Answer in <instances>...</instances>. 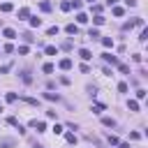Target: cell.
<instances>
[{
  "instance_id": "1",
  "label": "cell",
  "mask_w": 148,
  "mask_h": 148,
  "mask_svg": "<svg viewBox=\"0 0 148 148\" xmlns=\"http://www.w3.org/2000/svg\"><path fill=\"white\" fill-rule=\"evenodd\" d=\"M0 146H3V148H14V146H16V139L5 137V139H0Z\"/></svg>"
},
{
  "instance_id": "2",
  "label": "cell",
  "mask_w": 148,
  "mask_h": 148,
  "mask_svg": "<svg viewBox=\"0 0 148 148\" xmlns=\"http://www.w3.org/2000/svg\"><path fill=\"white\" fill-rule=\"evenodd\" d=\"M102 58H104V63H111V65H118V58H116V56H111V53H104Z\"/></svg>"
},
{
  "instance_id": "3",
  "label": "cell",
  "mask_w": 148,
  "mask_h": 148,
  "mask_svg": "<svg viewBox=\"0 0 148 148\" xmlns=\"http://www.w3.org/2000/svg\"><path fill=\"white\" fill-rule=\"evenodd\" d=\"M3 35L7 37V40H16V30H12V28H5V30H3Z\"/></svg>"
},
{
  "instance_id": "4",
  "label": "cell",
  "mask_w": 148,
  "mask_h": 148,
  "mask_svg": "<svg viewBox=\"0 0 148 148\" xmlns=\"http://www.w3.org/2000/svg\"><path fill=\"white\" fill-rule=\"evenodd\" d=\"M30 125H32V127H37V132H44V130H46V125H44L42 120H32Z\"/></svg>"
},
{
  "instance_id": "5",
  "label": "cell",
  "mask_w": 148,
  "mask_h": 148,
  "mask_svg": "<svg viewBox=\"0 0 148 148\" xmlns=\"http://www.w3.org/2000/svg\"><path fill=\"white\" fill-rule=\"evenodd\" d=\"M79 56H81L83 60H90V58H92V53H90L88 49H81V51H79Z\"/></svg>"
},
{
  "instance_id": "6",
  "label": "cell",
  "mask_w": 148,
  "mask_h": 148,
  "mask_svg": "<svg viewBox=\"0 0 148 148\" xmlns=\"http://www.w3.org/2000/svg\"><path fill=\"white\" fill-rule=\"evenodd\" d=\"M30 16V9L28 7H21V9H18V18H28Z\"/></svg>"
},
{
  "instance_id": "7",
  "label": "cell",
  "mask_w": 148,
  "mask_h": 148,
  "mask_svg": "<svg viewBox=\"0 0 148 148\" xmlns=\"http://www.w3.org/2000/svg\"><path fill=\"white\" fill-rule=\"evenodd\" d=\"M12 9H14V5H12V3H3V5H0V12H5V14H7V12H12Z\"/></svg>"
},
{
  "instance_id": "8",
  "label": "cell",
  "mask_w": 148,
  "mask_h": 148,
  "mask_svg": "<svg viewBox=\"0 0 148 148\" xmlns=\"http://www.w3.org/2000/svg\"><path fill=\"white\" fill-rule=\"evenodd\" d=\"M69 67H72V60L69 58H63L60 60V69H69Z\"/></svg>"
},
{
  "instance_id": "9",
  "label": "cell",
  "mask_w": 148,
  "mask_h": 148,
  "mask_svg": "<svg viewBox=\"0 0 148 148\" xmlns=\"http://www.w3.org/2000/svg\"><path fill=\"white\" fill-rule=\"evenodd\" d=\"M127 106H130V111H139V102H137V100H130Z\"/></svg>"
},
{
  "instance_id": "10",
  "label": "cell",
  "mask_w": 148,
  "mask_h": 148,
  "mask_svg": "<svg viewBox=\"0 0 148 148\" xmlns=\"http://www.w3.org/2000/svg\"><path fill=\"white\" fill-rule=\"evenodd\" d=\"M65 30H67V35H77V32H79V28L74 26V23H69V26H67Z\"/></svg>"
},
{
  "instance_id": "11",
  "label": "cell",
  "mask_w": 148,
  "mask_h": 148,
  "mask_svg": "<svg viewBox=\"0 0 148 148\" xmlns=\"http://www.w3.org/2000/svg\"><path fill=\"white\" fill-rule=\"evenodd\" d=\"M21 79H23L26 83H30V81H32V77H30V72H28V69H23V72H21Z\"/></svg>"
},
{
  "instance_id": "12",
  "label": "cell",
  "mask_w": 148,
  "mask_h": 148,
  "mask_svg": "<svg viewBox=\"0 0 148 148\" xmlns=\"http://www.w3.org/2000/svg\"><path fill=\"white\" fill-rule=\"evenodd\" d=\"M30 26H32V28H40V26H42V18L32 16V18H30Z\"/></svg>"
},
{
  "instance_id": "13",
  "label": "cell",
  "mask_w": 148,
  "mask_h": 148,
  "mask_svg": "<svg viewBox=\"0 0 148 148\" xmlns=\"http://www.w3.org/2000/svg\"><path fill=\"white\" fill-rule=\"evenodd\" d=\"M44 97H46V100H51V102H58V100H60L58 95H56V92H44Z\"/></svg>"
},
{
  "instance_id": "14",
  "label": "cell",
  "mask_w": 148,
  "mask_h": 148,
  "mask_svg": "<svg viewBox=\"0 0 148 148\" xmlns=\"http://www.w3.org/2000/svg\"><path fill=\"white\" fill-rule=\"evenodd\" d=\"M77 21H79V23H86V21H88V16H86L83 12H79V14H77Z\"/></svg>"
},
{
  "instance_id": "15",
  "label": "cell",
  "mask_w": 148,
  "mask_h": 148,
  "mask_svg": "<svg viewBox=\"0 0 148 148\" xmlns=\"http://www.w3.org/2000/svg\"><path fill=\"white\" fill-rule=\"evenodd\" d=\"M102 123H104L106 127H114V125H116V120H114V118H102Z\"/></svg>"
},
{
  "instance_id": "16",
  "label": "cell",
  "mask_w": 148,
  "mask_h": 148,
  "mask_svg": "<svg viewBox=\"0 0 148 148\" xmlns=\"http://www.w3.org/2000/svg\"><path fill=\"white\" fill-rule=\"evenodd\" d=\"M123 14H125L123 7H114V16H123Z\"/></svg>"
},
{
  "instance_id": "17",
  "label": "cell",
  "mask_w": 148,
  "mask_h": 148,
  "mask_svg": "<svg viewBox=\"0 0 148 148\" xmlns=\"http://www.w3.org/2000/svg\"><path fill=\"white\" fill-rule=\"evenodd\" d=\"M42 69H44V74H51V72H53V65H51V63H46Z\"/></svg>"
},
{
  "instance_id": "18",
  "label": "cell",
  "mask_w": 148,
  "mask_h": 148,
  "mask_svg": "<svg viewBox=\"0 0 148 148\" xmlns=\"http://www.w3.org/2000/svg\"><path fill=\"white\" fill-rule=\"evenodd\" d=\"M116 67H118V69H120V72H123V74H127V72H130V67H127V65H123V63H118V65H116Z\"/></svg>"
},
{
  "instance_id": "19",
  "label": "cell",
  "mask_w": 148,
  "mask_h": 148,
  "mask_svg": "<svg viewBox=\"0 0 148 148\" xmlns=\"http://www.w3.org/2000/svg\"><path fill=\"white\" fill-rule=\"evenodd\" d=\"M102 111H104L102 104H95V106H92V114H102Z\"/></svg>"
},
{
  "instance_id": "20",
  "label": "cell",
  "mask_w": 148,
  "mask_h": 148,
  "mask_svg": "<svg viewBox=\"0 0 148 148\" xmlns=\"http://www.w3.org/2000/svg\"><path fill=\"white\" fill-rule=\"evenodd\" d=\"M102 44H104V46H114V40H111V37H104Z\"/></svg>"
},
{
  "instance_id": "21",
  "label": "cell",
  "mask_w": 148,
  "mask_h": 148,
  "mask_svg": "<svg viewBox=\"0 0 148 148\" xmlns=\"http://www.w3.org/2000/svg\"><path fill=\"white\" fill-rule=\"evenodd\" d=\"M46 35H58V26H51V28L46 30Z\"/></svg>"
},
{
  "instance_id": "22",
  "label": "cell",
  "mask_w": 148,
  "mask_h": 148,
  "mask_svg": "<svg viewBox=\"0 0 148 148\" xmlns=\"http://www.w3.org/2000/svg\"><path fill=\"white\" fill-rule=\"evenodd\" d=\"M40 9H42V12H51V5H49V3H42Z\"/></svg>"
},
{
  "instance_id": "23",
  "label": "cell",
  "mask_w": 148,
  "mask_h": 148,
  "mask_svg": "<svg viewBox=\"0 0 148 148\" xmlns=\"http://www.w3.org/2000/svg\"><path fill=\"white\" fill-rule=\"evenodd\" d=\"M21 37H23V40H26V42H35V37H32L30 32H26V35H21Z\"/></svg>"
},
{
  "instance_id": "24",
  "label": "cell",
  "mask_w": 148,
  "mask_h": 148,
  "mask_svg": "<svg viewBox=\"0 0 148 148\" xmlns=\"http://www.w3.org/2000/svg\"><path fill=\"white\" fill-rule=\"evenodd\" d=\"M139 40H141V42H146V40H148V30H141V35H139Z\"/></svg>"
},
{
  "instance_id": "25",
  "label": "cell",
  "mask_w": 148,
  "mask_h": 148,
  "mask_svg": "<svg viewBox=\"0 0 148 148\" xmlns=\"http://www.w3.org/2000/svg\"><path fill=\"white\" fill-rule=\"evenodd\" d=\"M7 102H16V92H7Z\"/></svg>"
},
{
  "instance_id": "26",
  "label": "cell",
  "mask_w": 148,
  "mask_h": 148,
  "mask_svg": "<svg viewBox=\"0 0 148 148\" xmlns=\"http://www.w3.org/2000/svg\"><path fill=\"white\" fill-rule=\"evenodd\" d=\"M60 9H63V12H69V9H72V5H69V3H63V5H60Z\"/></svg>"
},
{
  "instance_id": "27",
  "label": "cell",
  "mask_w": 148,
  "mask_h": 148,
  "mask_svg": "<svg viewBox=\"0 0 148 148\" xmlns=\"http://www.w3.org/2000/svg\"><path fill=\"white\" fill-rule=\"evenodd\" d=\"M118 90H120V92H127V83H125V81H123V83H118Z\"/></svg>"
},
{
  "instance_id": "28",
  "label": "cell",
  "mask_w": 148,
  "mask_h": 148,
  "mask_svg": "<svg viewBox=\"0 0 148 148\" xmlns=\"http://www.w3.org/2000/svg\"><path fill=\"white\" fill-rule=\"evenodd\" d=\"M88 37H90V40H95V37H100V32H97V30H90V32H88Z\"/></svg>"
},
{
  "instance_id": "29",
  "label": "cell",
  "mask_w": 148,
  "mask_h": 148,
  "mask_svg": "<svg viewBox=\"0 0 148 148\" xmlns=\"http://www.w3.org/2000/svg\"><path fill=\"white\" fill-rule=\"evenodd\" d=\"M95 23H97V26H102V23H104V16H100V14H97V16H95Z\"/></svg>"
},
{
  "instance_id": "30",
  "label": "cell",
  "mask_w": 148,
  "mask_h": 148,
  "mask_svg": "<svg viewBox=\"0 0 148 148\" xmlns=\"http://www.w3.org/2000/svg\"><path fill=\"white\" fill-rule=\"evenodd\" d=\"M28 53V46H18V56H26Z\"/></svg>"
},
{
  "instance_id": "31",
  "label": "cell",
  "mask_w": 148,
  "mask_h": 148,
  "mask_svg": "<svg viewBox=\"0 0 148 148\" xmlns=\"http://www.w3.org/2000/svg\"><path fill=\"white\" fill-rule=\"evenodd\" d=\"M109 143H114V146H116V143H118V137H114V134H109Z\"/></svg>"
},
{
  "instance_id": "32",
  "label": "cell",
  "mask_w": 148,
  "mask_h": 148,
  "mask_svg": "<svg viewBox=\"0 0 148 148\" xmlns=\"http://www.w3.org/2000/svg\"><path fill=\"white\" fill-rule=\"evenodd\" d=\"M3 51H5V53H12L14 49H12V44H5V46H3Z\"/></svg>"
},
{
  "instance_id": "33",
  "label": "cell",
  "mask_w": 148,
  "mask_h": 148,
  "mask_svg": "<svg viewBox=\"0 0 148 148\" xmlns=\"http://www.w3.org/2000/svg\"><path fill=\"white\" fill-rule=\"evenodd\" d=\"M46 53L49 56H56V46H46Z\"/></svg>"
},
{
  "instance_id": "34",
  "label": "cell",
  "mask_w": 148,
  "mask_h": 148,
  "mask_svg": "<svg viewBox=\"0 0 148 148\" xmlns=\"http://www.w3.org/2000/svg\"><path fill=\"white\" fill-rule=\"evenodd\" d=\"M118 148H130V143H120V146H118Z\"/></svg>"
},
{
  "instance_id": "35",
  "label": "cell",
  "mask_w": 148,
  "mask_h": 148,
  "mask_svg": "<svg viewBox=\"0 0 148 148\" xmlns=\"http://www.w3.org/2000/svg\"><path fill=\"white\" fill-rule=\"evenodd\" d=\"M86 3H90V5H92V3H95V0H86Z\"/></svg>"
},
{
  "instance_id": "36",
  "label": "cell",
  "mask_w": 148,
  "mask_h": 148,
  "mask_svg": "<svg viewBox=\"0 0 148 148\" xmlns=\"http://www.w3.org/2000/svg\"><path fill=\"white\" fill-rule=\"evenodd\" d=\"M35 148H44V146H35Z\"/></svg>"
}]
</instances>
